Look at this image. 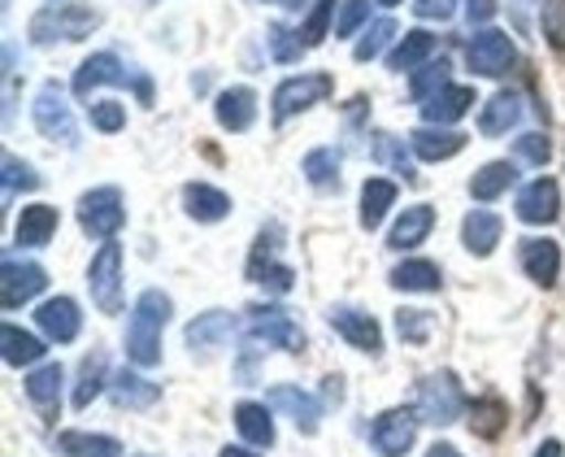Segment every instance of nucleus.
<instances>
[{
    "label": "nucleus",
    "mask_w": 565,
    "mask_h": 457,
    "mask_svg": "<svg viewBox=\"0 0 565 457\" xmlns=\"http://www.w3.org/2000/svg\"><path fill=\"white\" fill-rule=\"evenodd\" d=\"M170 313H174V301H170L161 288L140 293V301L131 309V327H127V358H131L140 371L161 362V331H166Z\"/></svg>",
    "instance_id": "nucleus-1"
},
{
    "label": "nucleus",
    "mask_w": 565,
    "mask_h": 457,
    "mask_svg": "<svg viewBox=\"0 0 565 457\" xmlns=\"http://www.w3.org/2000/svg\"><path fill=\"white\" fill-rule=\"evenodd\" d=\"M96 26H100V13H96V9H83V4H44V9L31 18V40H35V44L87 40Z\"/></svg>",
    "instance_id": "nucleus-2"
},
{
    "label": "nucleus",
    "mask_w": 565,
    "mask_h": 457,
    "mask_svg": "<svg viewBox=\"0 0 565 457\" xmlns=\"http://www.w3.org/2000/svg\"><path fill=\"white\" fill-rule=\"evenodd\" d=\"M414 410H418V418H423V423L448 427V423H457V418H461L466 396H461V387H457V380H452L448 371H439V375H426V380L418 383Z\"/></svg>",
    "instance_id": "nucleus-3"
},
{
    "label": "nucleus",
    "mask_w": 565,
    "mask_h": 457,
    "mask_svg": "<svg viewBox=\"0 0 565 457\" xmlns=\"http://www.w3.org/2000/svg\"><path fill=\"white\" fill-rule=\"evenodd\" d=\"M78 223L92 240H114L122 223H127V205H122V192L118 188H92L83 201H78Z\"/></svg>",
    "instance_id": "nucleus-4"
},
{
    "label": "nucleus",
    "mask_w": 565,
    "mask_h": 457,
    "mask_svg": "<svg viewBox=\"0 0 565 457\" xmlns=\"http://www.w3.org/2000/svg\"><path fill=\"white\" fill-rule=\"evenodd\" d=\"M87 288H92V301L100 305V313H118L122 309V248L114 240H105L100 253L92 257Z\"/></svg>",
    "instance_id": "nucleus-5"
},
{
    "label": "nucleus",
    "mask_w": 565,
    "mask_h": 457,
    "mask_svg": "<svg viewBox=\"0 0 565 457\" xmlns=\"http://www.w3.org/2000/svg\"><path fill=\"white\" fill-rule=\"evenodd\" d=\"M248 336L270 344V349H282V353H300L305 349L300 322L287 309H279V305H253L248 309Z\"/></svg>",
    "instance_id": "nucleus-6"
},
{
    "label": "nucleus",
    "mask_w": 565,
    "mask_h": 457,
    "mask_svg": "<svg viewBox=\"0 0 565 457\" xmlns=\"http://www.w3.org/2000/svg\"><path fill=\"white\" fill-rule=\"evenodd\" d=\"M331 75H291L282 78L279 87H275V123H287L291 114H305V109H313V105H322L327 96H331Z\"/></svg>",
    "instance_id": "nucleus-7"
},
{
    "label": "nucleus",
    "mask_w": 565,
    "mask_h": 457,
    "mask_svg": "<svg viewBox=\"0 0 565 457\" xmlns=\"http://www.w3.org/2000/svg\"><path fill=\"white\" fill-rule=\"evenodd\" d=\"M466 62H470V71L483 78H500L513 71V62H518V49H513V40L504 35V31H495V26H483L475 40H470V49H466Z\"/></svg>",
    "instance_id": "nucleus-8"
},
{
    "label": "nucleus",
    "mask_w": 565,
    "mask_h": 457,
    "mask_svg": "<svg viewBox=\"0 0 565 457\" xmlns=\"http://www.w3.org/2000/svg\"><path fill=\"white\" fill-rule=\"evenodd\" d=\"M418 410H387V414H379L374 418V427H370V440H374V449L379 457H401L414 449V440H418Z\"/></svg>",
    "instance_id": "nucleus-9"
},
{
    "label": "nucleus",
    "mask_w": 565,
    "mask_h": 457,
    "mask_svg": "<svg viewBox=\"0 0 565 457\" xmlns=\"http://www.w3.org/2000/svg\"><path fill=\"white\" fill-rule=\"evenodd\" d=\"M31 114H35V127H40V136H49V140H62V145H74V114H71V100H66V92L57 87V83H49V87H40L35 92V105H31Z\"/></svg>",
    "instance_id": "nucleus-10"
},
{
    "label": "nucleus",
    "mask_w": 565,
    "mask_h": 457,
    "mask_svg": "<svg viewBox=\"0 0 565 457\" xmlns=\"http://www.w3.org/2000/svg\"><path fill=\"white\" fill-rule=\"evenodd\" d=\"M44 284H49L44 266L9 257V262H4V270H0V301H4V309H18V305L35 301V297L44 293Z\"/></svg>",
    "instance_id": "nucleus-11"
},
{
    "label": "nucleus",
    "mask_w": 565,
    "mask_h": 457,
    "mask_svg": "<svg viewBox=\"0 0 565 457\" xmlns=\"http://www.w3.org/2000/svg\"><path fill=\"white\" fill-rule=\"evenodd\" d=\"M557 214H562V188L553 179H535L518 192V219L522 223L548 227V223H557Z\"/></svg>",
    "instance_id": "nucleus-12"
},
{
    "label": "nucleus",
    "mask_w": 565,
    "mask_h": 457,
    "mask_svg": "<svg viewBox=\"0 0 565 457\" xmlns=\"http://www.w3.org/2000/svg\"><path fill=\"white\" fill-rule=\"evenodd\" d=\"M275 240H279V227H270V235L262 231V240H257V248L248 257V279L262 284V288H270V293H287L296 275H291V266L275 262V248H279Z\"/></svg>",
    "instance_id": "nucleus-13"
},
{
    "label": "nucleus",
    "mask_w": 565,
    "mask_h": 457,
    "mask_svg": "<svg viewBox=\"0 0 565 457\" xmlns=\"http://www.w3.org/2000/svg\"><path fill=\"white\" fill-rule=\"evenodd\" d=\"M327 322H331L353 349H361V353H379V349H383V327H379L374 313H365V309L340 305V309L327 313Z\"/></svg>",
    "instance_id": "nucleus-14"
},
{
    "label": "nucleus",
    "mask_w": 565,
    "mask_h": 457,
    "mask_svg": "<svg viewBox=\"0 0 565 457\" xmlns=\"http://www.w3.org/2000/svg\"><path fill=\"white\" fill-rule=\"evenodd\" d=\"M518 262H522L526 279L540 284V288H553L562 279V248L553 240H522Z\"/></svg>",
    "instance_id": "nucleus-15"
},
{
    "label": "nucleus",
    "mask_w": 565,
    "mask_h": 457,
    "mask_svg": "<svg viewBox=\"0 0 565 457\" xmlns=\"http://www.w3.org/2000/svg\"><path fill=\"white\" fill-rule=\"evenodd\" d=\"M266 405L270 410H282L305 436H313L318 432V423H322V405L309 396V392H300V387H291V383H279V387H270V396H266Z\"/></svg>",
    "instance_id": "nucleus-16"
},
{
    "label": "nucleus",
    "mask_w": 565,
    "mask_h": 457,
    "mask_svg": "<svg viewBox=\"0 0 565 457\" xmlns=\"http://www.w3.org/2000/svg\"><path fill=\"white\" fill-rule=\"evenodd\" d=\"M213 118L226 131H248L257 123V92L253 87H226V92H217Z\"/></svg>",
    "instance_id": "nucleus-17"
},
{
    "label": "nucleus",
    "mask_w": 565,
    "mask_h": 457,
    "mask_svg": "<svg viewBox=\"0 0 565 457\" xmlns=\"http://www.w3.org/2000/svg\"><path fill=\"white\" fill-rule=\"evenodd\" d=\"M35 322H40V331L53 340V344H71L74 336H78V327H83V318H78V305L71 297H53V301L40 305V313H35Z\"/></svg>",
    "instance_id": "nucleus-18"
},
{
    "label": "nucleus",
    "mask_w": 565,
    "mask_h": 457,
    "mask_svg": "<svg viewBox=\"0 0 565 457\" xmlns=\"http://www.w3.org/2000/svg\"><path fill=\"white\" fill-rule=\"evenodd\" d=\"M105 83H127V66L114 57V53H92L78 71H74V96H92L96 87H105Z\"/></svg>",
    "instance_id": "nucleus-19"
},
{
    "label": "nucleus",
    "mask_w": 565,
    "mask_h": 457,
    "mask_svg": "<svg viewBox=\"0 0 565 457\" xmlns=\"http://www.w3.org/2000/svg\"><path fill=\"white\" fill-rule=\"evenodd\" d=\"M235 336V318L226 313V309H210V313H201L196 322H188V349L196 353H213V349H222L226 340Z\"/></svg>",
    "instance_id": "nucleus-20"
},
{
    "label": "nucleus",
    "mask_w": 565,
    "mask_h": 457,
    "mask_svg": "<svg viewBox=\"0 0 565 457\" xmlns=\"http://www.w3.org/2000/svg\"><path fill=\"white\" fill-rule=\"evenodd\" d=\"M409 149L418 152L423 161H448V157H457V152L466 149V136L452 131V127H435V123H426V127H418V131L409 136Z\"/></svg>",
    "instance_id": "nucleus-21"
},
{
    "label": "nucleus",
    "mask_w": 565,
    "mask_h": 457,
    "mask_svg": "<svg viewBox=\"0 0 565 457\" xmlns=\"http://www.w3.org/2000/svg\"><path fill=\"white\" fill-rule=\"evenodd\" d=\"M470 105H475V92L448 83L444 92H435V96L426 100L423 114H426V123H435V127H452V123H461V118L470 114Z\"/></svg>",
    "instance_id": "nucleus-22"
},
{
    "label": "nucleus",
    "mask_w": 565,
    "mask_h": 457,
    "mask_svg": "<svg viewBox=\"0 0 565 457\" xmlns=\"http://www.w3.org/2000/svg\"><path fill=\"white\" fill-rule=\"evenodd\" d=\"M53 231H57V210H53V205H26V210L18 214L13 240H18L22 248H44V244L53 240Z\"/></svg>",
    "instance_id": "nucleus-23"
},
{
    "label": "nucleus",
    "mask_w": 565,
    "mask_h": 457,
    "mask_svg": "<svg viewBox=\"0 0 565 457\" xmlns=\"http://www.w3.org/2000/svg\"><path fill=\"white\" fill-rule=\"evenodd\" d=\"M500 231H504V223H500L495 214H488V210H470L466 223H461V244H466L475 257H492L495 244H500Z\"/></svg>",
    "instance_id": "nucleus-24"
},
{
    "label": "nucleus",
    "mask_w": 565,
    "mask_h": 457,
    "mask_svg": "<svg viewBox=\"0 0 565 457\" xmlns=\"http://www.w3.org/2000/svg\"><path fill=\"white\" fill-rule=\"evenodd\" d=\"M183 205H188V219H196V223H222L231 214V196L210 188V183H188Z\"/></svg>",
    "instance_id": "nucleus-25"
},
{
    "label": "nucleus",
    "mask_w": 565,
    "mask_h": 457,
    "mask_svg": "<svg viewBox=\"0 0 565 457\" xmlns=\"http://www.w3.org/2000/svg\"><path fill=\"white\" fill-rule=\"evenodd\" d=\"M235 427H239V436L248 445H262V449L275 445V418H270V405H262V401L235 405Z\"/></svg>",
    "instance_id": "nucleus-26"
},
{
    "label": "nucleus",
    "mask_w": 565,
    "mask_h": 457,
    "mask_svg": "<svg viewBox=\"0 0 565 457\" xmlns=\"http://www.w3.org/2000/svg\"><path fill=\"white\" fill-rule=\"evenodd\" d=\"M435 227V210L430 205H409L401 219H396V227L387 231V244L392 248H418L426 235Z\"/></svg>",
    "instance_id": "nucleus-27"
},
{
    "label": "nucleus",
    "mask_w": 565,
    "mask_h": 457,
    "mask_svg": "<svg viewBox=\"0 0 565 457\" xmlns=\"http://www.w3.org/2000/svg\"><path fill=\"white\" fill-rule=\"evenodd\" d=\"M109 392H114V401H118L122 410H152V405L161 401V387L148 383L143 375H136V371L114 375V380H109Z\"/></svg>",
    "instance_id": "nucleus-28"
},
{
    "label": "nucleus",
    "mask_w": 565,
    "mask_h": 457,
    "mask_svg": "<svg viewBox=\"0 0 565 457\" xmlns=\"http://www.w3.org/2000/svg\"><path fill=\"white\" fill-rule=\"evenodd\" d=\"M518 118H522V96L518 92H495L479 114V131L483 136H504L509 127H518Z\"/></svg>",
    "instance_id": "nucleus-29"
},
{
    "label": "nucleus",
    "mask_w": 565,
    "mask_h": 457,
    "mask_svg": "<svg viewBox=\"0 0 565 457\" xmlns=\"http://www.w3.org/2000/svg\"><path fill=\"white\" fill-rule=\"evenodd\" d=\"M392 205H396V183L392 179H365V188H361V227L374 231L387 219Z\"/></svg>",
    "instance_id": "nucleus-30"
},
{
    "label": "nucleus",
    "mask_w": 565,
    "mask_h": 457,
    "mask_svg": "<svg viewBox=\"0 0 565 457\" xmlns=\"http://www.w3.org/2000/svg\"><path fill=\"white\" fill-rule=\"evenodd\" d=\"M439 284H444L439 266L423 262V257H409L392 270V288H401V293H439Z\"/></svg>",
    "instance_id": "nucleus-31"
},
{
    "label": "nucleus",
    "mask_w": 565,
    "mask_h": 457,
    "mask_svg": "<svg viewBox=\"0 0 565 457\" xmlns=\"http://www.w3.org/2000/svg\"><path fill=\"white\" fill-rule=\"evenodd\" d=\"M0 344H4V362L9 366H35L44 358V340L22 331V327H13V322L0 327Z\"/></svg>",
    "instance_id": "nucleus-32"
},
{
    "label": "nucleus",
    "mask_w": 565,
    "mask_h": 457,
    "mask_svg": "<svg viewBox=\"0 0 565 457\" xmlns=\"http://www.w3.org/2000/svg\"><path fill=\"white\" fill-rule=\"evenodd\" d=\"M513 183H518V166H513V161H488V166L470 179V196H475V201H495V196H504Z\"/></svg>",
    "instance_id": "nucleus-33"
},
{
    "label": "nucleus",
    "mask_w": 565,
    "mask_h": 457,
    "mask_svg": "<svg viewBox=\"0 0 565 457\" xmlns=\"http://www.w3.org/2000/svg\"><path fill=\"white\" fill-rule=\"evenodd\" d=\"M430 53H435V35H426V31H405V40L387 53V71H396V75L418 71Z\"/></svg>",
    "instance_id": "nucleus-34"
},
{
    "label": "nucleus",
    "mask_w": 565,
    "mask_h": 457,
    "mask_svg": "<svg viewBox=\"0 0 565 457\" xmlns=\"http://www.w3.org/2000/svg\"><path fill=\"white\" fill-rule=\"evenodd\" d=\"M62 366L57 362H49V366H40V371H31L26 375V396H31V405H40L44 414H53L57 410V401H62Z\"/></svg>",
    "instance_id": "nucleus-35"
},
{
    "label": "nucleus",
    "mask_w": 565,
    "mask_h": 457,
    "mask_svg": "<svg viewBox=\"0 0 565 457\" xmlns=\"http://www.w3.org/2000/svg\"><path fill=\"white\" fill-rule=\"evenodd\" d=\"M57 445H62V454H71V457H118L122 454V445H118L114 436H87V432H66Z\"/></svg>",
    "instance_id": "nucleus-36"
},
{
    "label": "nucleus",
    "mask_w": 565,
    "mask_h": 457,
    "mask_svg": "<svg viewBox=\"0 0 565 457\" xmlns=\"http://www.w3.org/2000/svg\"><path fill=\"white\" fill-rule=\"evenodd\" d=\"M100 387H105V358H100V353H92V358H83V366H78L74 410H87V405L100 396Z\"/></svg>",
    "instance_id": "nucleus-37"
},
{
    "label": "nucleus",
    "mask_w": 565,
    "mask_h": 457,
    "mask_svg": "<svg viewBox=\"0 0 565 457\" xmlns=\"http://www.w3.org/2000/svg\"><path fill=\"white\" fill-rule=\"evenodd\" d=\"M300 170H305V179L313 188H340V152L335 149H313Z\"/></svg>",
    "instance_id": "nucleus-38"
},
{
    "label": "nucleus",
    "mask_w": 565,
    "mask_h": 457,
    "mask_svg": "<svg viewBox=\"0 0 565 457\" xmlns=\"http://www.w3.org/2000/svg\"><path fill=\"white\" fill-rule=\"evenodd\" d=\"M448 83H452V66L439 57V62H426V66H418V71H414V78H409V92H414V100H423V105H426V100H430L435 92H444Z\"/></svg>",
    "instance_id": "nucleus-39"
},
{
    "label": "nucleus",
    "mask_w": 565,
    "mask_h": 457,
    "mask_svg": "<svg viewBox=\"0 0 565 457\" xmlns=\"http://www.w3.org/2000/svg\"><path fill=\"white\" fill-rule=\"evenodd\" d=\"M392 35H396V22H392V18H379L370 31H361L353 57H356V62H374V57H379V53L392 44Z\"/></svg>",
    "instance_id": "nucleus-40"
},
{
    "label": "nucleus",
    "mask_w": 565,
    "mask_h": 457,
    "mask_svg": "<svg viewBox=\"0 0 565 457\" xmlns=\"http://www.w3.org/2000/svg\"><path fill=\"white\" fill-rule=\"evenodd\" d=\"M87 114H92V127L105 131V136H114V131L127 127V105L122 100H92Z\"/></svg>",
    "instance_id": "nucleus-41"
},
{
    "label": "nucleus",
    "mask_w": 565,
    "mask_h": 457,
    "mask_svg": "<svg viewBox=\"0 0 565 457\" xmlns=\"http://www.w3.org/2000/svg\"><path fill=\"white\" fill-rule=\"evenodd\" d=\"M335 4H344V0H318L313 4V13H309V22H305V44L313 49V44H322L327 35H331V13H335Z\"/></svg>",
    "instance_id": "nucleus-42"
},
{
    "label": "nucleus",
    "mask_w": 565,
    "mask_h": 457,
    "mask_svg": "<svg viewBox=\"0 0 565 457\" xmlns=\"http://www.w3.org/2000/svg\"><path fill=\"white\" fill-rule=\"evenodd\" d=\"M470 427H475V436H500V427H504V405L500 401H475V418H470Z\"/></svg>",
    "instance_id": "nucleus-43"
},
{
    "label": "nucleus",
    "mask_w": 565,
    "mask_h": 457,
    "mask_svg": "<svg viewBox=\"0 0 565 457\" xmlns=\"http://www.w3.org/2000/svg\"><path fill=\"white\" fill-rule=\"evenodd\" d=\"M540 22H544L548 44L565 53V0H540Z\"/></svg>",
    "instance_id": "nucleus-44"
},
{
    "label": "nucleus",
    "mask_w": 565,
    "mask_h": 457,
    "mask_svg": "<svg viewBox=\"0 0 565 457\" xmlns=\"http://www.w3.org/2000/svg\"><path fill=\"white\" fill-rule=\"evenodd\" d=\"M430 313L426 309H401L396 313V331L405 336V340H414V344H423V340H430Z\"/></svg>",
    "instance_id": "nucleus-45"
},
{
    "label": "nucleus",
    "mask_w": 565,
    "mask_h": 457,
    "mask_svg": "<svg viewBox=\"0 0 565 457\" xmlns=\"http://www.w3.org/2000/svg\"><path fill=\"white\" fill-rule=\"evenodd\" d=\"M0 166H4V188H9V192H18V188H22V192H35V188H40V174H35L26 161L4 157Z\"/></svg>",
    "instance_id": "nucleus-46"
},
{
    "label": "nucleus",
    "mask_w": 565,
    "mask_h": 457,
    "mask_svg": "<svg viewBox=\"0 0 565 457\" xmlns=\"http://www.w3.org/2000/svg\"><path fill=\"white\" fill-rule=\"evenodd\" d=\"M270 49H275V57L279 62H296L309 44L300 40V31H287V26H270Z\"/></svg>",
    "instance_id": "nucleus-47"
},
{
    "label": "nucleus",
    "mask_w": 565,
    "mask_h": 457,
    "mask_svg": "<svg viewBox=\"0 0 565 457\" xmlns=\"http://www.w3.org/2000/svg\"><path fill=\"white\" fill-rule=\"evenodd\" d=\"M365 18H370V0H344V9H340V22H335V35H340V40L356 35Z\"/></svg>",
    "instance_id": "nucleus-48"
},
{
    "label": "nucleus",
    "mask_w": 565,
    "mask_h": 457,
    "mask_svg": "<svg viewBox=\"0 0 565 457\" xmlns=\"http://www.w3.org/2000/svg\"><path fill=\"white\" fill-rule=\"evenodd\" d=\"M548 140L540 136V131H526V136H518V157L522 161H531V166H544L548 161Z\"/></svg>",
    "instance_id": "nucleus-49"
},
{
    "label": "nucleus",
    "mask_w": 565,
    "mask_h": 457,
    "mask_svg": "<svg viewBox=\"0 0 565 457\" xmlns=\"http://www.w3.org/2000/svg\"><path fill=\"white\" fill-rule=\"evenodd\" d=\"M414 13L418 18H426V22H448L452 13H457V0H414Z\"/></svg>",
    "instance_id": "nucleus-50"
},
{
    "label": "nucleus",
    "mask_w": 565,
    "mask_h": 457,
    "mask_svg": "<svg viewBox=\"0 0 565 457\" xmlns=\"http://www.w3.org/2000/svg\"><path fill=\"white\" fill-rule=\"evenodd\" d=\"M492 13H495V0H466V18H470V26H483Z\"/></svg>",
    "instance_id": "nucleus-51"
},
{
    "label": "nucleus",
    "mask_w": 565,
    "mask_h": 457,
    "mask_svg": "<svg viewBox=\"0 0 565 457\" xmlns=\"http://www.w3.org/2000/svg\"><path fill=\"white\" fill-rule=\"evenodd\" d=\"M535 457H565L562 440H544V445H540V449H535Z\"/></svg>",
    "instance_id": "nucleus-52"
},
{
    "label": "nucleus",
    "mask_w": 565,
    "mask_h": 457,
    "mask_svg": "<svg viewBox=\"0 0 565 457\" xmlns=\"http://www.w3.org/2000/svg\"><path fill=\"white\" fill-rule=\"evenodd\" d=\"M426 457H461V454H457L452 445H430V449H426Z\"/></svg>",
    "instance_id": "nucleus-53"
},
{
    "label": "nucleus",
    "mask_w": 565,
    "mask_h": 457,
    "mask_svg": "<svg viewBox=\"0 0 565 457\" xmlns=\"http://www.w3.org/2000/svg\"><path fill=\"white\" fill-rule=\"evenodd\" d=\"M217 457H262V454H248V449H239V445H226Z\"/></svg>",
    "instance_id": "nucleus-54"
},
{
    "label": "nucleus",
    "mask_w": 565,
    "mask_h": 457,
    "mask_svg": "<svg viewBox=\"0 0 565 457\" xmlns=\"http://www.w3.org/2000/svg\"><path fill=\"white\" fill-rule=\"evenodd\" d=\"M270 4H282V9H305L309 0H270Z\"/></svg>",
    "instance_id": "nucleus-55"
},
{
    "label": "nucleus",
    "mask_w": 565,
    "mask_h": 457,
    "mask_svg": "<svg viewBox=\"0 0 565 457\" xmlns=\"http://www.w3.org/2000/svg\"><path fill=\"white\" fill-rule=\"evenodd\" d=\"M374 4H383V9H392V4H405V0H374Z\"/></svg>",
    "instance_id": "nucleus-56"
}]
</instances>
